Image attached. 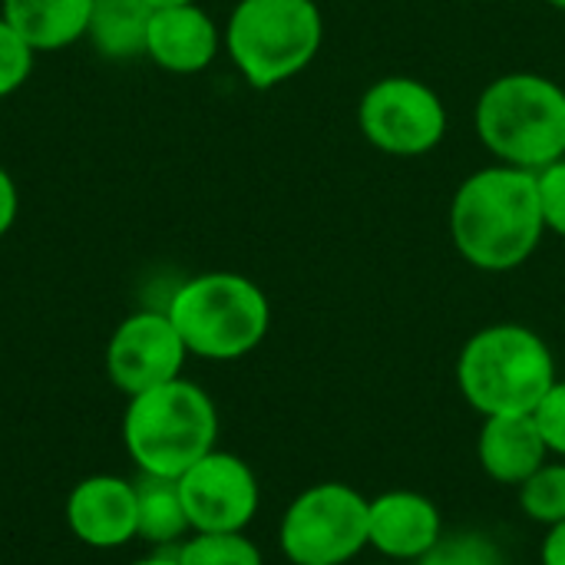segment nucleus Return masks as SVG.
<instances>
[{
	"label": "nucleus",
	"mask_w": 565,
	"mask_h": 565,
	"mask_svg": "<svg viewBox=\"0 0 565 565\" xmlns=\"http://www.w3.org/2000/svg\"><path fill=\"white\" fill-rule=\"evenodd\" d=\"M450 235L480 271H513L530 262L546 235L536 172L507 162L473 172L454 195Z\"/></svg>",
	"instance_id": "f257e3e1"
},
{
	"label": "nucleus",
	"mask_w": 565,
	"mask_h": 565,
	"mask_svg": "<svg viewBox=\"0 0 565 565\" xmlns=\"http://www.w3.org/2000/svg\"><path fill=\"white\" fill-rule=\"evenodd\" d=\"M556 381L550 344L523 324H490L457 358L460 394L480 417L533 414Z\"/></svg>",
	"instance_id": "f03ea898"
},
{
	"label": "nucleus",
	"mask_w": 565,
	"mask_h": 565,
	"mask_svg": "<svg viewBox=\"0 0 565 565\" xmlns=\"http://www.w3.org/2000/svg\"><path fill=\"white\" fill-rule=\"evenodd\" d=\"M215 401L185 377L142 391L126 404L122 444L129 460L146 477L179 480L192 463L215 450Z\"/></svg>",
	"instance_id": "7ed1b4c3"
},
{
	"label": "nucleus",
	"mask_w": 565,
	"mask_h": 565,
	"mask_svg": "<svg viewBox=\"0 0 565 565\" xmlns=\"http://www.w3.org/2000/svg\"><path fill=\"white\" fill-rule=\"evenodd\" d=\"M477 136L507 166L543 172L565 159V89L540 73H507L477 103Z\"/></svg>",
	"instance_id": "20e7f679"
},
{
	"label": "nucleus",
	"mask_w": 565,
	"mask_h": 565,
	"mask_svg": "<svg viewBox=\"0 0 565 565\" xmlns=\"http://www.w3.org/2000/svg\"><path fill=\"white\" fill-rule=\"evenodd\" d=\"M166 315L185 351L205 361H238L252 354L271 328L268 295L235 271L189 278L169 298Z\"/></svg>",
	"instance_id": "39448f33"
},
{
	"label": "nucleus",
	"mask_w": 565,
	"mask_h": 565,
	"mask_svg": "<svg viewBox=\"0 0 565 565\" xmlns=\"http://www.w3.org/2000/svg\"><path fill=\"white\" fill-rule=\"evenodd\" d=\"M324 17L315 0H238L225 26V46L255 89L298 76L321 50Z\"/></svg>",
	"instance_id": "423d86ee"
},
{
	"label": "nucleus",
	"mask_w": 565,
	"mask_h": 565,
	"mask_svg": "<svg viewBox=\"0 0 565 565\" xmlns=\"http://www.w3.org/2000/svg\"><path fill=\"white\" fill-rule=\"evenodd\" d=\"M367 497L338 480L301 490L278 523V546L291 565H348L367 550Z\"/></svg>",
	"instance_id": "0eeeda50"
},
{
	"label": "nucleus",
	"mask_w": 565,
	"mask_h": 565,
	"mask_svg": "<svg viewBox=\"0 0 565 565\" xmlns=\"http://www.w3.org/2000/svg\"><path fill=\"white\" fill-rule=\"evenodd\" d=\"M367 142L387 156H424L447 136L444 99L414 76L377 79L358 106Z\"/></svg>",
	"instance_id": "6e6552de"
},
{
	"label": "nucleus",
	"mask_w": 565,
	"mask_h": 565,
	"mask_svg": "<svg viewBox=\"0 0 565 565\" xmlns=\"http://www.w3.org/2000/svg\"><path fill=\"white\" fill-rule=\"evenodd\" d=\"M182 507L192 533H245L262 507V487L248 460L212 450L179 480Z\"/></svg>",
	"instance_id": "1a4fd4ad"
},
{
	"label": "nucleus",
	"mask_w": 565,
	"mask_h": 565,
	"mask_svg": "<svg viewBox=\"0 0 565 565\" xmlns=\"http://www.w3.org/2000/svg\"><path fill=\"white\" fill-rule=\"evenodd\" d=\"M185 344L166 311H136L122 318L106 344V374L126 397L182 377Z\"/></svg>",
	"instance_id": "9d476101"
},
{
	"label": "nucleus",
	"mask_w": 565,
	"mask_h": 565,
	"mask_svg": "<svg viewBox=\"0 0 565 565\" xmlns=\"http://www.w3.org/2000/svg\"><path fill=\"white\" fill-rule=\"evenodd\" d=\"M444 533L437 503L417 490H384L367 503V546L387 563L417 565Z\"/></svg>",
	"instance_id": "9b49d317"
},
{
	"label": "nucleus",
	"mask_w": 565,
	"mask_h": 565,
	"mask_svg": "<svg viewBox=\"0 0 565 565\" xmlns=\"http://www.w3.org/2000/svg\"><path fill=\"white\" fill-rule=\"evenodd\" d=\"M70 533L89 550H119L136 540V483L96 473L79 480L63 507Z\"/></svg>",
	"instance_id": "f8f14e48"
},
{
	"label": "nucleus",
	"mask_w": 565,
	"mask_h": 565,
	"mask_svg": "<svg viewBox=\"0 0 565 565\" xmlns=\"http://www.w3.org/2000/svg\"><path fill=\"white\" fill-rule=\"evenodd\" d=\"M218 43H222L218 26L199 3L152 10L149 36H146V56L152 63H159L162 70L199 73L215 60Z\"/></svg>",
	"instance_id": "ddd939ff"
},
{
	"label": "nucleus",
	"mask_w": 565,
	"mask_h": 565,
	"mask_svg": "<svg viewBox=\"0 0 565 565\" xmlns=\"http://www.w3.org/2000/svg\"><path fill=\"white\" fill-rule=\"evenodd\" d=\"M477 460L493 483L516 490L550 460V450L540 437L533 414L483 417L477 437Z\"/></svg>",
	"instance_id": "4468645a"
},
{
	"label": "nucleus",
	"mask_w": 565,
	"mask_h": 565,
	"mask_svg": "<svg viewBox=\"0 0 565 565\" xmlns=\"http://www.w3.org/2000/svg\"><path fill=\"white\" fill-rule=\"evenodd\" d=\"M93 0H3L0 17L36 50L53 53L86 36Z\"/></svg>",
	"instance_id": "2eb2a0df"
},
{
	"label": "nucleus",
	"mask_w": 565,
	"mask_h": 565,
	"mask_svg": "<svg viewBox=\"0 0 565 565\" xmlns=\"http://www.w3.org/2000/svg\"><path fill=\"white\" fill-rule=\"evenodd\" d=\"M152 7L146 0H93L86 40L106 60L146 56Z\"/></svg>",
	"instance_id": "dca6fc26"
},
{
	"label": "nucleus",
	"mask_w": 565,
	"mask_h": 565,
	"mask_svg": "<svg viewBox=\"0 0 565 565\" xmlns=\"http://www.w3.org/2000/svg\"><path fill=\"white\" fill-rule=\"evenodd\" d=\"M192 533L179 483L169 477H146L136 480V540H146L159 550L179 546Z\"/></svg>",
	"instance_id": "f3484780"
},
{
	"label": "nucleus",
	"mask_w": 565,
	"mask_h": 565,
	"mask_svg": "<svg viewBox=\"0 0 565 565\" xmlns=\"http://www.w3.org/2000/svg\"><path fill=\"white\" fill-rule=\"evenodd\" d=\"M179 565H265L262 550L245 533H189L175 546Z\"/></svg>",
	"instance_id": "a211bd4d"
},
{
	"label": "nucleus",
	"mask_w": 565,
	"mask_h": 565,
	"mask_svg": "<svg viewBox=\"0 0 565 565\" xmlns=\"http://www.w3.org/2000/svg\"><path fill=\"white\" fill-rule=\"evenodd\" d=\"M520 510L536 526L565 523V460H546L526 483L516 487Z\"/></svg>",
	"instance_id": "6ab92c4d"
},
{
	"label": "nucleus",
	"mask_w": 565,
	"mask_h": 565,
	"mask_svg": "<svg viewBox=\"0 0 565 565\" xmlns=\"http://www.w3.org/2000/svg\"><path fill=\"white\" fill-rule=\"evenodd\" d=\"M417 565H507L500 543L480 530L444 533L440 543Z\"/></svg>",
	"instance_id": "aec40b11"
},
{
	"label": "nucleus",
	"mask_w": 565,
	"mask_h": 565,
	"mask_svg": "<svg viewBox=\"0 0 565 565\" xmlns=\"http://www.w3.org/2000/svg\"><path fill=\"white\" fill-rule=\"evenodd\" d=\"M33 56L36 50L0 17V99L17 93L30 79Z\"/></svg>",
	"instance_id": "412c9836"
},
{
	"label": "nucleus",
	"mask_w": 565,
	"mask_h": 565,
	"mask_svg": "<svg viewBox=\"0 0 565 565\" xmlns=\"http://www.w3.org/2000/svg\"><path fill=\"white\" fill-rule=\"evenodd\" d=\"M533 420L540 427V437L550 450V457L565 460V381H556L540 407L533 411Z\"/></svg>",
	"instance_id": "4be33fe9"
},
{
	"label": "nucleus",
	"mask_w": 565,
	"mask_h": 565,
	"mask_svg": "<svg viewBox=\"0 0 565 565\" xmlns=\"http://www.w3.org/2000/svg\"><path fill=\"white\" fill-rule=\"evenodd\" d=\"M536 179H540V205H543L546 228L565 238V159L536 172Z\"/></svg>",
	"instance_id": "5701e85b"
},
{
	"label": "nucleus",
	"mask_w": 565,
	"mask_h": 565,
	"mask_svg": "<svg viewBox=\"0 0 565 565\" xmlns=\"http://www.w3.org/2000/svg\"><path fill=\"white\" fill-rule=\"evenodd\" d=\"M17 212H20V195H17V185L10 179V172L0 166V238L13 228L17 222Z\"/></svg>",
	"instance_id": "b1692460"
},
{
	"label": "nucleus",
	"mask_w": 565,
	"mask_h": 565,
	"mask_svg": "<svg viewBox=\"0 0 565 565\" xmlns=\"http://www.w3.org/2000/svg\"><path fill=\"white\" fill-rule=\"evenodd\" d=\"M540 565H565V523L546 530V540L540 546Z\"/></svg>",
	"instance_id": "393cba45"
},
{
	"label": "nucleus",
	"mask_w": 565,
	"mask_h": 565,
	"mask_svg": "<svg viewBox=\"0 0 565 565\" xmlns=\"http://www.w3.org/2000/svg\"><path fill=\"white\" fill-rule=\"evenodd\" d=\"M129 565H179V559H175V553H152V556L136 559V563Z\"/></svg>",
	"instance_id": "a878e982"
},
{
	"label": "nucleus",
	"mask_w": 565,
	"mask_h": 565,
	"mask_svg": "<svg viewBox=\"0 0 565 565\" xmlns=\"http://www.w3.org/2000/svg\"><path fill=\"white\" fill-rule=\"evenodd\" d=\"M152 10H169V7H185V3H195V0H146Z\"/></svg>",
	"instance_id": "bb28decb"
},
{
	"label": "nucleus",
	"mask_w": 565,
	"mask_h": 565,
	"mask_svg": "<svg viewBox=\"0 0 565 565\" xmlns=\"http://www.w3.org/2000/svg\"><path fill=\"white\" fill-rule=\"evenodd\" d=\"M546 3H553L556 10H565V0H546Z\"/></svg>",
	"instance_id": "cd10ccee"
},
{
	"label": "nucleus",
	"mask_w": 565,
	"mask_h": 565,
	"mask_svg": "<svg viewBox=\"0 0 565 565\" xmlns=\"http://www.w3.org/2000/svg\"><path fill=\"white\" fill-rule=\"evenodd\" d=\"M374 565H401V563H387V559H384V563H374Z\"/></svg>",
	"instance_id": "c85d7f7f"
}]
</instances>
